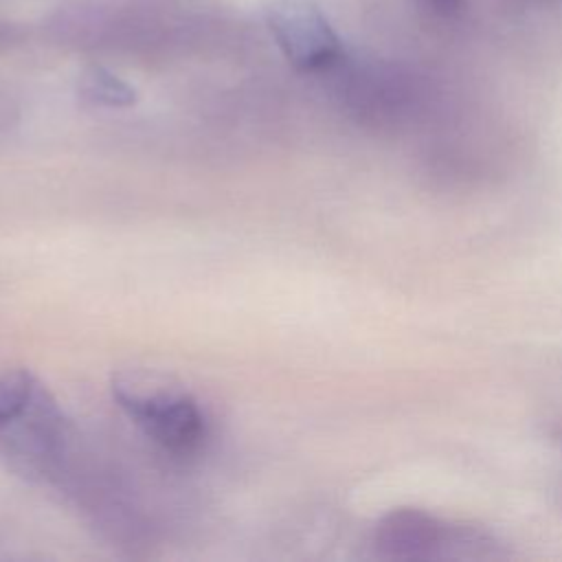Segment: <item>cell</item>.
I'll return each mask as SVG.
<instances>
[{
	"label": "cell",
	"instance_id": "obj_1",
	"mask_svg": "<svg viewBox=\"0 0 562 562\" xmlns=\"http://www.w3.org/2000/svg\"><path fill=\"white\" fill-rule=\"evenodd\" d=\"M119 406L165 450L189 454L204 439V415L180 386L149 373H125L112 382Z\"/></svg>",
	"mask_w": 562,
	"mask_h": 562
},
{
	"label": "cell",
	"instance_id": "obj_2",
	"mask_svg": "<svg viewBox=\"0 0 562 562\" xmlns=\"http://www.w3.org/2000/svg\"><path fill=\"white\" fill-rule=\"evenodd\" d=\"M373 542L380 555L389 560H435L461 555L474 544H487L474 531L454 527L424 509H393L375 525Z\"/></svg>",
	"mask_w": 562,
	"mask_h": 562
},
{
	"label": "cell",
	"instance_id": "obj_3",
	"mask_svg": "<svg viewBox=\"0 0 562 562\" xmlns=\"http://www.w3.org/2000/svg\"><path fill=\"white\" fill-rule=\"evenodd\" d=\"M266 18L283 55L301 70H321L340 57V40L312 0H270Z\"/></svg>",
	"mask_w": 562,
	"mask_h": 562
},
{
	"label": "cell",
	"instance_id": "obj_4",
	"mask_svg": "<svg viewBox=\"0 0 562 562\" xmlns=\"http://www.w3.org/2000/svg\"><path fill=\"white\" fill-rule=\"evenodd\" d=\"M40 382L24 369L0 373V428L13 422L40 391Z\"/></svg>",
	"mask_w": 562,
	"mask_h": 562
},
{
	"label": "cell",
	"instance_id": "obj_5",
	"mask_svg": "<svg viewBox=\"0 0 562 562\" xmlns=\"http://www.w3.org/2000/svg\"><path fill=\"white\" fill-rule=\"evenodd\" d=\"M83 92L101 103L108 105H127L130 101H134V92L130 90V86H125L121 79L108 75L105 70H92L86 81H83Z\"/></svg>",
	"mask_w": 562,
	"mask_h": 562
},
{
	"label": "cell",
	"instance_id": "obj_6",
	"mask_svg": "<svg viewBox=\"0 0 562 562\" xmlns=\"http://www.w3.org/2000/svg\"><path fill=\"white\" fill-rule=\"evenodd\" d=\"M441 2H452V0H441Z\"/></svg>",
	"mask_w": 562,
	"mask_h": 562
}]
</instances>
